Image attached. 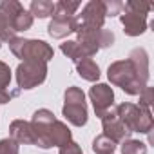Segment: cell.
<instances>
[{"label":"cell","instance_id":"cell-1","mask_svg":"<svg viewBox=\"0 0 154 154\" xmlns=\"http://www.w3.org/2000/svg\"><path fill=\"white\" fill-rule=\"evenodd\" d=\"M107 76L111 84L118 85L123 89V93L131 94V96H136L140 94L145 87H147V82L143 76L138 72V69L132 65L131 60H118V62H112L107 69Z\"/></svg>","mask_w":154,"mask_h":154},{"label":"cell","instance_id":"cell-2","mask_svg":"<svg viewBox=\"0 0 154 154\" xmlns=\"http://www.w3.org/2000/svg\"><path fill=\"white\" fill-rule=\"evenodd\" d=\"M8 44H9L11 53L24 62H44V63H47L54 56L53 47L49 44H45L44 40H31V38L15 36Z\"/></svg>","mask_w":154,"mask_h":154},{"label":"cell","instance_id":"cell-3","mask_svg":"<svg viewBox=\"0 0 154 154\" xmlns=\"http://www.w3.org/2000/svg\"><path fill=\"white\" fill-rule=\"evenodd\" d=\"M152 9L150 2H125L120 13V20L127 36H140L147 29V15Z\"/></svg>","mask_w":154,"mask_h":154},{"label":"cell","instance_id":"cell-4","mask_svg":"<svg viewBox=\"0 0 154 154\" xmlns=\"http://www.w3.org/2000/svg\"><path fill=\"white\" fill-rule=\"evenodd\" d=\"M118 118L123 122V125L131 131V132H140V134H149L154 127V120H152V112L141 109L140 105L123 102L120 105L114 107Z\"/></svg>","mask_w":154,"mask_h":154},{"label":"cell","instance_id":"cell-5","mask_svg":"<svg viewBox=\"0 0 154 154\" xmlns=\"http://www.w3.org/2000/svg\"><path fill=\"white\" fill-rule=\"evenodd\" d=\"M78 40L76 44L80 45V49L84 51V54L87 58H93L100 49L103 47H111L114 44V33L109 29H87V27H80L76 29Z\"/></svg>","mask_w":154,"mask_h":154},{"label":"cell","instance_id":"cell-6","mask_svg":"<svg viewBox=\"0 0 154 154\" xmlns=\"http://www.w3.org/2000/svg\"><path fill=\"white\" fill-rule=\"evenodd\" d=\"M65 103L62 107V114L65 120L76 127H84L87 123V105H85V94L80 87H67L65 94Z\"/></svg>","mask_w":154,"mask_h":154},{"label":"cell","instance_id":"cell-7","mask_svg":"<svg viewBox=\"0 0 154 154\" xmlns=\"http://www.w3.org/2000/svg\"><path fill=\"white\" fill-rule=\"evenodd\" d=\"M47 78V63L22 62L17 67V84L20 89H35Z\"/></svg>","mask_w":154,"mask_h":154},{"label":"cell","instance_id":"cell-8","mask_svg":"<svg viewBox=\"0 0 154 154\" xmlns=\"http://www.w3.org/2000/svg\"><path fill=\"white\" fill-rule=\"evenodd\" d=\"M0 13L9 20L15 33L27 31L33 26V15L29 11H26L24 6L20 2H17V0H4V2H0Z\"/></svg>","mask_w":154,"mask_h":154},{"label":"cell","instance_id":"cell-9","mask_svg":"<svg viewBox=\"0 0 154 154\" xmlns=\"http://www.w3.org/2000/svg\"><path fill=\"white\" fill-rule=\"evenodd\" d=\"M105 4L102 0H91L89 4L84 6L82 13L76 15V29L80 27H87V29H103V22H105Z\"/></svg>","mask_w":154,"mask_h":154},{"label":"cell","instance_id":"cell-10","mask_svg":"<svg viewBox=\"0 0 154 154\" xmlns=\"http://www.w3.org/2000/svg\"><path fill=\"white\" fill-rule=\"evenodd\" d=\"M102 127H103V136H107L109 140H112L114 143H122L125 140H129V136L132 134L123 122L118 118L114 109H109L103 116H102Z\"/></svg>","mask_w":154,"mask_h":154},{"label":"cell","instance_id":"cell-11","mask_svg":"<svg viewBox=\"0 0 154 154\" xmlns=\"http://www.w3.org/2000/svg\"><path fill=\"white\" fill-rule=\"evenodd\" d=\"M89 98L93 102V107L98 118H102L114 105V91L107 84H94L89 89Z\"/></svg>","mask_w":154,"mask_h":154},{"label":"cell","instance_id":"cell-12","mask_svg":"<svg viewBox=\"0 0 154 154\" xmlns=\"http://www.w3.org/2000/svg\"><path fill=\"white\" fill-rule=\"evenodd\" d=\"M69 141H72L69 127H67L63 122L54 120V122L49 125L47 132H45L44 149H51V147H63V145H67Z\"/></svg>","mask_w":154,"mask_h":154},{"label":"cell","instance_id":"cell-13","mask_svg":"<svg viewBox=\"0 0 154 154\" xmlns=\"http://www.w3.org/2000/svg\"><path fill=\"white\" fill-rule=\"evenodd\" d=\"M47 33H49V36L56 38V40L65 38L71 33H76V20H74V17L53 15V20L47 26Z\"/></svg>","mask_w":154,"mask_h":154},{"label":"cell","instance_id":"cell-14","mask_svg":"<svg viewBox=\"0 0 154 154\" xmlns=\"http://www.w3.org/2000/svg\"><path fill=\"white\" fill-rule=\"evenodd\" d=\"M9 138L18 145H35V132L29 122L15 120L9 125Z\"/></svg>","mask_w":154,"mask_h":154},{"label":"cell","instance_id":"cell-15","mask_svg":"<svg viewBox=\"0 0 154 154\" xmlns=\"http://www.w3.org/2000/svg\"><path fill=\"white\" fill-rule=\"evenodd\" d=\"M76 72L80 78L87 80V82H96L100 78V67L93 58H84L76 63Z\"/></svg>","mask_w":154,"mask_h":154},{"label":"cell","instance_id":"cell-16","mask_svg":"<svg viewBox=\"0 0 154 154\" xmlns=\"http://www.w3.org/2000/svg\"><path fill=\"white\" fill-rule=\"evenodd\" d=\"M127 60H131L132 65L138 69V72L143 76L145 80H149V54H147V51H145L143 47L132 49V51L129 53V58H127Z\"/></svg>","mask_w":154,"mask_h":154},{"label":"cell","instance_id":"cell-17","mask_svg":"<svg viewBox=\"0 0 154 154\" xmlns=\"http://www.w3.org/2000/svg\"><path fill=\"white\" fill-rule=\"evenodd\" d=\"M53 11H54V4L51 0H33L29 6V13L33 17H38V18L53 17Z\"/></svg>","mask_w":154,"mask_h":154},{"label":"cell","instance_id":"cell-18","mask_svg":"<svg viewBox=\"0 0 154 154\" xmlns=\"http://www.w3.org/2000/svg\"><path fill=\"white\" fill-rule=\"evenodd\" d=\"M60 49H62V53H63L67 58H71L74 63H78L80 60L87 58V56L84 54V51L80 49V45L76 44V40H67V42H63V44L60 45Z\"/></svg>","mask_w":154,"mask_h":154},{"label":"cell","instance_id":"cell-19","mask_svg":"<svg viewBox=\"0 0 154 154\" xmlns=\"http://www.w3.org/2000/svg\"><path fill=\"white\" fill-rule=\"evenodd\" d=\"M93 150H94L96 154H114L116 143H114L112 140H109L107 136L100 134V136H96V138L93 140Z\"/></svg>","mask_w":154,"mask_h":154},{"label":"cell","instance_id":"cell-20","mask_svg":"<svg viewBox=\"0 0 154 154\" xmlns=\"http://www.w3.org/2000/svg\"><path fill=\"white\" fill-rule=\"evenodd\" d=\"M80 8V2H69V0H60L54 4V11L53 15H60V17H76V11Z\"/></svg>","mask_w":154,"mask_h":154},{"label":"cell","instance_id":"cell-21","mask_svg":"<svg viewBox=\"0 0 154 154\" xmlns=\"http://www.w3.org/2000/svg\"><path fill=\"white\" fill-rule=\"evenodd\" d=\"M122 154H147V145L140 140H125L122 141Z\"/></svg>","mask_w":154,"mask_h":154},{"label":"cell","instance_id":"cell-22","mask_svg":"<svg viewBox=\"0 0 154 154\" xmlns=\"http://www.w3.org/2000/svg\"><path fill=\"white\" fill-rule=\"evenodd\" d=\"M15 31H13V27H11V24H9V20L0 13V42H11L13 38H15Z\"/></svg>","mask_w":154,"mask_h":154},{"label":"cell","instance_id":"cell-23","mask_svg":"<svg viewBox=\"0 0 154 154\" xmlns=\"http://www.w3.org/2000/svg\"><path fill=\"white\" fill-rule=\"evenodd\" d=\"M18 150H20V145L11 138L0 140V154H18Z\"/></svg>","mask_w":154,"mask_h":154},{"label":"cell","instance_id":"cell-24","mask_svg":"<svg viewBox=\"0 0 154 154\" xmlns=\"http://www.w3.org/2000/svg\"><path fill=\"white\" fill-rule=\"evenodd\" d=\"M154 100V89L152 87H145L141 93H140V107L145 109V111H150V103Z\"/></svg>","mask_w":154,"mask_h":154},{"label":"cell","instance_id":"cell-25","mask_svg":"<svg viewBox=\"0 0 154 154\" xmlns=\"http://www.w3.org/2000/svg\"><path fill=\"white\" fill-rule=\"evenodd\" d=\"M11 84V69L6 62H0V89H6Z\"/></svg>","mask_w":154,"mask_h":154},{"label":"cell","instance_id":"cell-26","mask_svg":"<svg viewBox=\"0 0 154 154\" xmlns=\"http://www.w3.org/2000/svg\"><path fill=\"white\" fill-rule=\"evenodd\" d=\"M103 4H105V13H107V17H114V15H120V13H122L123 4L118 2V0H111V2H103Z\"/></svg>","mask_w":154,"mask_h":154},{"label":"cell","instance_id":"cell-27","mask_svg":"<svg viewBox=\"0 0 154 154\" xmlns=\"http://www.w3.org/2000/svg\"><path fill=\"white\" fill-rule=\"evenodd\" d=\"M58 154H82V147L76 143V141H69L67 145L60 147V152Z\"/></svg>","mask_w":154,"mask_h":154},{"label":"cell","instance_id":"cell-28","mask_svg":"<svg viewBox=\"0 0 154 154\" xmlns=\"http://www.w3.org/2000/svg\"><path fill=\"white\" fill-rule=\"evenodd\" d=\"M17 94H18V91L9 93V91H6V89H0V103H9L11 98H15Z\"/></svg>","mask_w":154,"mask_h":154},{"label":"cell","instance_id":"cell-29","mask_svg":"<svg viewBox=\"0 0 154 154\" xmlns=\"http://www.w3.org/2000/svg\"><path fill=\"white\" fill-rule=\"evenodd\" d=\"M0 45H2V42H0Z\"/></svg>","mask_w":154,"mask_h":154}]
</instances>
